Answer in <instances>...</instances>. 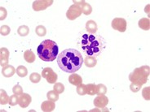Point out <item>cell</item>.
Listing matches in <instances>:
<instances>
[{"label":"cell","mask_w":150,"mask_h":112,"mask_svg":"<svg viewBox=\"0 0 150 112\" xmlns=\"http://www.w3.org/2000/svg\"><path fill=\"white\" fill-rule=\"evenodd\" d=\"M82 54L75 49L64 50L56 58L58 66L62 71L67 73H75L83 64Z\"/></svg>","instance_id":"obj_1"},{"label":"cell","mask_w":150,"mask_h":112,"mask_svg":"<svg viewBox=\"0 0 150 112\" xmlns=\"http://www.w3.org/2000/svg\"><path fill=\"white\" fill-rule=\"evenodd\" d=\"M81 47L87 56L96 57L102 52L103 43L99 36L95 34H83L81 39Z\"/></svg>","instance_id":"obj_2"},{"label":"cell","mask_w":150,"mask_h":112,"mask_svg":"<svg viewBox=\"0 0 150 112\" xmlns=\"http://www.w3.org/2000/svg\"><path fill=\"white\" fill-rule=\"evenodd\" d=\"M38 56L44 62L54 61L58 56V46L56 41L44 40L40 43L37 50Z\"/></svg>","instance_id":"obj_3"},{"label":"cell","mask_w":150,"mask_h":112,"mask_svg":"<svg viewBox=\"0 0 150 112\" xmlns=\"http://www.w3.org/2000/svg\"><path fill=\"white\" fill-rule=\"evenodd\" d=\"M149 76V67L142 66V67L135 68V70L129 75V80L132 83L143 85L144 84L147 82Z\"/></svg>","instance_id":"obj_4"},{"label":"cell","mask_w":150,"mask_h":112,"mask_svg":"<svg viewBox=\"0 0 150 112\" xmlns=\"http://www.w3.org/2000/svg\"><path fill=\"white\" fill-rule=\"evenodd\" d=\"M42 76L47 80V81L50 84H55L58 79L57 74L53 71L51 67H46L42 71Z\"/></svg>","instance_id":"obj_5"},{"label":"cell","mask_w":150,"mask_h":112,"mask_svg":"<svg viewBox=\"0 0 150 112\" xmlns=\"http://www.w3.org/2000/svg\"><path fill=\"white\" fill-rule=\"evenodd\" d=\"M81 15H82V8L75 4L71 5L66 12V17L70 20H74L75 19L79 17Z\"/></svg>","instance_id":"obj_6"},{"label":"cell","mask_w":150,"mask_h":112,"mask_svg":"<svg viewBox=\"0 0 150 112\" xmlns=\"http://www.w3.org/2000/svg\"><path fill=\"white\" fill-rule=\"evenodd\" d=\"M112 28L114 30L123 33L127 30V24L126 20L123 18H114L112 21Z\"/></svg>","instance_id":"obj_7"},{"label":"cell","mask_w":150,"mask_h":112,"mask_svg":"<svg viewBox=\"0 0 150 112\" xmlns=\"http://www.w3.org/2000/svg\"><path fill=\"white\" fill-rule=\"evenodd\" d=\"M53 4L52 0H38V1H34L33 3V9L34 11H39L45 10L47 8L50 7L52 4Z\"/></svg>","instance_id":"obj_8"},{"label":"cell","mask_w":150,"mask_h":112,"mask_svg":"<svg viewBox=\"0 0 150 112\" xmlns=\"http://www.w3.org/2000/svg\"><path fill=\"white\" fill-rule=\"evenodd\" d=\"M32 101V97L30 94L23 93L21 95L19 96L18 105L21 108H26L28 107Z\"/></svg>","instance_id":"obj_9"},{"label":"cell","mask_w":150,"mask_h":112,"mask_svg":"<svg viewBox=\"0 0 150 112\" xmlns=\"http://www.w3.org/2000/svg\"><path fill=\"white\" fill-rule=\"evenodd\" d=\"M109 103V98L105 95H99L94 100V105L98 108H104Z\"/></svg>","instance_id":"obj_10"},{"label":"cell","mask_w":150,"mask_h":112,"mask_svg":"<svg viewBox=\"0 0 150 112\" xmlns=\"http://www.w3.org/2000/svg\"><path fill=\"white\" fill-rule=\"evenodd\" d=\"M9 61V51L7 48L2 47L0 49V64L4 67L8 65Z\"/></svg>","instance_id":"obj_11"},{"label":"cell","mask_w":150,"mask_h":112,"mask_svg":"<svg viewBox=\"0 0 150 112\" xmlns=\"http://www.w3.org/2000/svg\"><path fill=\"white\" fill-rule=\"evenodd\" d=\"M56 107V104L55 102L52 101H44L42 102V103L41 105V109L42 111L45 112H51L54 111V109Z\"/></svg>","instance_id":"obj_12"},{"label":"cell","mask_w":150,"mask_h":112,"mask_svg":"<svg viewBox=\"0 0 150 112\" xmlns=\"http://www.w3.org/2000/svg\"><path fill=\"white\" fill-rule=\"evenodd\" d=\"M69 82L70 83L73 85L78 86L81 85L83 83V79L81 77V76L76 73H72L69 76Z\"/></svg>","instance_id":"obj_13"},{"label":"cell","mask_w":150,"mask_h":112,"mask_svg":"<svg viewBox=\"0 0 150 112\" xmlns=\"http://www.w3.org/2000/svg\"><path fill=\"white\" fill-rule=\"evenodd\" d=\"M16 69L15 67L11 65H6L3 67V70H2V73L4 75V76L5 77H11L13 75L15 74Z\"/></svg>","instance_id":"obj_14"},{"label":"cell","mask_w":150,"mask_h":112,"mask_svg":"<svg viewBox=\"0 0 150 112\" xmlns=\"http://www.w3.org/2000/svg\"><path fill=\"white\" fill-rule=\"evenodd\" d=\"M86 29L87 30V32L89 34H95L97 31V24L95 22L94 20H88L86 24Z\"/></svg>","instance_id":"obj_15"},{"label":"cell","mask_w":150,"mask_h":112,"mask_svg":"<svg viewBox=\"0 0 150 112\" xmlns=\"http://www.w3.org/2000/svg\"><path fill=\"white\" fill-rule=\"evenodd\" d=\"M83 63L87 67H94L97 64V60L96 59V57L86 56L83 60Z\"/></svg>","instance_id":"obj_16"},{"label":"cell","mask_w":150,"mask_h":112,"mask_svg":"<svg viewBox=\"0 0 150 112\" xmlns=\"http://www.w3.org/2000/svg\"><path fill=\"white\" fill-rule=\"evenodd\" d=\"M24 59H25V60L26 61L27 63L32 64V63H34V61H35V55H34V53L32 50H27L24 53Z\"/></svg>","instance_id":"obj_17"},{"label":"cell","mask_w":150,"mask_h":112,"mask_svg":"<svg viewBox=\"0 0 150 112\" xmlns=\"http://www.w3.org/2000/svg\"><path fill=\"white\" fill-rule=\"evenodd\" d=\"M139 27L143 30H149L150 20L149 18H142L139 20Z\"/></svg>","instance_id":"obj_18"},{"label":"cell","mask_w":150,"mask_h":112,"mask_svg":"<svg viewBox=\"0 0 150 112\" xmlns=\"http://www.w3.org/2000/svg\"><path fill=\"white\" fill-rule=\"evenodd\" d=\"M9 99H10V97H8L6 91L4 90H0V103L1 105H6L9 103Z\"/></svg>","instance_id":"obj_19"},{"label":"cell","mask_w":150,"mask_h":112,"mask_svg":"<svg viewBox=\"0 0 150 112\" xmlns=\"http://www.w3.org/2000/svg\"><path fill=\"white\" fill-rule=\"evenodd\" d=\"M86 86V94L88 95H95L97 92V86L94 84H88Z\"/></svg>","instance_id":"obj_20"},{"label":"cell","mask_w":150,"mask_h":112,"mask_svg":"<svg viewBox=\"0 0 150 112\" xmlns=\"http://www.w3.org/2000/svg\"><path fill=\"white\" fill-rule=\"evenodd\" d=\"M17 33L21 37H25L28 34H30V29L29 27L26 26V25H21L17 29Z\"/></svg>","instance_id":"obj_21"},{"label":"cell","mask_w":150,"mask_h":112,"mask_svg":"<svg viewBox=\"0 0 150 112\" xmlns=\"http://www.w3.org/2000/svg\"><path fill=\"white\" fill-rule=\"evenodd\" d=\"M47 97L50 101L56 102L59 99V93L56 92L55 90H52V91H49L48 93H47Z\"/></svg>","instance_id":"obj_22"},{"label":"cell","mask_w":150,"mask_h":112,"mask_svg":"<svg viewBox=\"0 0 150 112\" xmlns=\"http://www.w3.org/2000/svg\"><path fill=\"white\" fill-rule=\"evenodd\" d=\"M16 73L20 77H25L28 75V70L25 66L21 65L16 68Z\"/></svg>","instance_id":"obj_23"},{"label":"cell","mask_w":150,"mask_h":112,"mask_svg":"<svg viewBox=\"0 0 150 112\" xmlns=\"http://www.w3.org/2000/svg\"><path fill=\"white\" fill-rule=\"evenodd\" d=\"M35 33L39 37H44L47 34V29L43 25H38L35 29Z\"/></svg>","instance_id":"obj_24"},{"label":"cell","mask_w":150,"mask_h":112,"mask_svg":"<svg viewBox=\"0 0 150 112\" xmlns=\"http://www.w3.org/2000/svg\"><path fill=\"white\" fill-rule=\"evenodd\" d=\"M41 76L40 75L37 73V72H33L32 74L30 76V80L32 83H34V84H37L40 80H41Z\"/></svg>","instance_id":"obj_25"},{"label":"cell","mask_w":150,"mask_h":112,"mask_svg":"<svg viewBox=\"0 0 150 112\" xmlns=\"http://www.w3.org/2000/svg\"><path fill=\"white\" fill-rule=\"evenodd\" d=\"M82 12L86 15H90L91 13L92 12V8H91V6L90 4L85 3V4H83V7H82Z\"/></svg>","instance_id":"obj_26"},{"label":"cell","mask_w":150,"mask_h":112,"mask_svg":"<svg viewBox=\"0 0 150 112\" xmlns=\"http://www.w3.org/2000/svg\"><path fill=\"white\" fill-rule=\"evenodd\" d=\"M97 86V92L96 94L97 95H105V93H107V88L105 85L103 84H100Z\"/></svg>","instance_id":"obj_27"},{"label":"cell","mask_w":150,"mask_h":112,"mask_svg":"<svg viewBox=\"0 0 150 112\" xmlns=\"http://www.w3.org/2000/svg\"><path fill=\"white\" fill-rule=\"evenodd\" d=\"M77 93H78V94H79V95H81V96H83V95L86 94V85L81 84V85H79L77 86Z\"/></svg>","instance_id":"obj_28"},{"label":"cell","mask_w":150,"mask_h":112,"mask_svg":"<svg viewBox=\"0 0 150 112\" xmlns=\"http://www.w3.org/2000/svg\"><path fill=\"white\" fill-rule=\"evenodd\" d=\"M53 89L56 92H57L60 94V93H62L64 91V85L61 83H55Z\"/></svg>","instance_id":"obj_29"},{"label":"cell","mask_w":150,"mask_h":112,"mask_svg":"<svg viewBox=\"0 0 150 112\" xmlns=\"http://www.w3.org/2000/svg\"><path fill=\"white\" fill-rule=\"evenodd\" d=\"M10 32H11V29L8 25H3L0 29V33H1V35H3V36H7L10 34Z\"/></svg>","instance_id":"obj_30"},{"label":"cell","mask_w":150,"mask_h":112,"mask_svg":"<svg viewBox=\"0 0 150 112\" xmlns=\"http://www.w3.org/2000/svg\"><path fill=\"white\" fill-rule=\"evenodd\" d=\"M18 100H19V95L14 94V95H11L9 99V104L11 106H16V104H18Z\"/></svg>","instance_id":"obj_31"},{"label":"cell","mask_w":150,"mask_h":112,"mask_svg":"<svg viewBox=\"0 0 150 112\" xmlns=\"http://www.w3.org/2000/svg\"><path fill=\"white\" fill-rule=\"evenodd\" d=\"M12 92L14 94H16V95H21L23 93V90H22V87L21 85H16L13 87V89H12Z\"/></svg>","instance_id":"obj_32"},{"label":"cell","mask_w":150,"mask_h":112,"mask_svg":"<svg viewBox=\"0 0 150 112\" xmlns=\"http://www.w3.org/2000/svg\"><path fill=\"white\" fill-rule=\"evenodd\" d=\"M141 87H142V85H137V84H135V83H131V85H130V90L132 92H134V93H137V92H139V90H140Z\"/></svg>","instance_id":"obj_33"},{"label":"cell","mask_w":150,"mask_h":112,"mask_svg":"<svg viewBox=\"0 0 150 112\" xmlns=\"http://www.w3.org/2000/svg\"><path fill=\"white\" fill-rule=\"evenodd\" d=\"M142 94H143V97L145 99V100H149V87H146V88H144L142 91Z\"/></svg>","instance_id":"obj_34"},{"label":"cell","mask_w":150,"mask_h":112,"mask_svg":"<svg viewBox=\"0 0 150 112\" xmlns=\"http://www.w3.org/2000/svg\"><path fill=\"white\" fill-rule=\"evenodd\" d=\"M0 10H1V17H0V20H4V19L6 18V16H7V11L3 7L0 8Z\"/></svg>","instance_id":"obj_35"},{"label":"cell","mask_w":150,"mask_h":112,"mask_svg":"<svg viewBox=\"0 0 150 112\" xmlns=\"http://www.w3.org/2000/svg\"><path fill=\"white\" fill-rule=\"evenodd\" d=\"M74 4L82 8V7L83 6V4H85V2H84V1H74Z\"/></svg>","instance_id":"obj_36"}]
</instances>
